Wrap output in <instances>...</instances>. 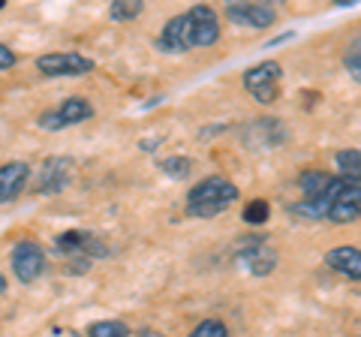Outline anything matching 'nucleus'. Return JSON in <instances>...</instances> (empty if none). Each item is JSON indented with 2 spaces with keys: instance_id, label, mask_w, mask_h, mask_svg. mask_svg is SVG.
<instances>
[{
  "instance_id": "obj_1",
  "label": "nucleus",
  "mask_w": 361,
  "mask_h": 337,
  "mask_svg": "<svg viewBox=\"0 0 361 337\" xmlns=\"http://www.w3.org/2000/svg\"><path fill=\"white\" fill-rule=\"evenodd\" d=\"M235 199H238V187L220 175H211L187 193V214L196 220H211V217L223 214Z\"/></svg>"
},
{
  "instance_id": "obj_2",
  "label": "nucleus",
  "mask_w": 361,
  "mask_h": 337,
  "mask_svg": "<svg viewBox=\"0 0 361 337\" xmlns=\"http://www.w3.org/2000/svg\"><path fill=\"white\" fill-rule=\"evenodd\" d=\"M54 253L70 259V271L73 274H85L94 259L109 256V244H103L97 235H90V232L70 229V232H63V235L54 238Z\"/></svg>"
},
{
  "instance_id": "obj_3",
  "label": "nucleus",
  "mask_w": 361,
  "mask_h": 337,
  "mask_svg": "<svg viewBox=\"0 0 361 337\" xmlns=\"http://www.w3.org/2000/svg\"><path fill=\"white\" fill-rule=\"evenodd\" d=\"M184 25V39H187V51L190 49H208L220 39V21L217 13L211 6H193L180 16Z\"/></svg>"
},
{
  "instance_id": "obj_4",
  "label": "nucleus",
  "mask_w": 361,
  "mask_h": 337,
  "mask_svg": "<svg viewBox=\"0 0 361 337\" xmlns=\"http://www.w3.org/2000/svg\"><path fill=\"white\" fill-rule=\"evenodd\" d=\"M280 75H283V66L277 61H262L244 73V87L256 103L271 106L280 97Z\"/></svg>"
},
{
  "instance_id": "obj_5",
  "label": "nucleus",
  "mask_w": 361,
  "mask_h": 337,
  "mask_svg": "<svg viewBox=\"0 0 361 337\" xmlns=\"http://www.w3.org/2000/svg\"><path fill=\"white\" fill-rule=\"evenodd\" d=\"M73 175H75V160L73 157H49V160L39 166L33 190H37L39 196H58V193H63V190L70 187Z\"/></svg>"
},
{
  "instance_id": "obj_6",
  "label": "nucleus",
  "mask_w": 361,
  "mask_h": 337,
  "mask_svg": "<svg viewBox=\"0 0 361 337\" xmlns=\"http://www.w3.org/2000/svg\"><path fill=\"white\" fill-rule=\"evenodd\" d=\"M37 70L49 78H75L94 70V61L75 51H51L37 58Z\"/></svg>"
},
{
  "instance_id": "obj_7",
  "label": "nucleus",
  "mask_w": 361,
  "mask_h": 337,
  "mask_svg": "<svg viewBox=\"0 0 361 337\" xmlns=\"http://www.w3.org/2000/svg\"><path fill=\"white\" fill-rule=\"evenodd\" d=\"M235 259H238L250 274L265 277V274L274 271L277 253H274V247L268 244V238H244V241H238Z\"/></svg>"
},
{
  "instance_id": "obj_8",
  "label": "nucleus",
  "mask_w": 361,
  "mask_h": 337,
  "mask_svg": "<svg viewBox=\"0 0 361 337\" xmlns=\"http://www.w3.org/2000/svg\"><path fill=\"white\" fill-rule=\"evenodd\" d=\"M45 271V253L37 241H18L13 247V274L21 283H33Z\"/></svg>"
},
{
  "instance_id": "obj_9",
  "label": "nucleus",
  "mask_w": 361,
  "mask_h": 337,
  "mask_svg": "<svg viewBox=\"0 0 361 337\" xmlns=\"http://www.w3.org/2000/svg\"><path fill=\"white\" fill-rule=\"evenodd\" d=\"M226 18L238 27H253V30H265L277 21V9L271 4H229L226 6Z\"/></svg>"
},
{
  "instance_id": "obj_10",
  "label": "nucleus",
  "mask_w": 361,
  "mask_h": 337,
  "mask_svg": "<svg viewBox=\"0 0 361 337\" xmlns=\"http://www.w3.org/2000/svg\"><path fill=\"white\" fill-rule=\"evenodd\" d=\"M244 142L250 145V148H259V151L277 148V145L286 142V127H283V121H277V118L250 121L244 127Z\"/></svg>"
},
{
  "instance_id": "obj_11",
  "label": "nucleus",
  "mask_w": 361,
  "mask_h": 337,
  "mask_svg": "<svg viewBox=\"0 0 361 337\" xmlns=\"http://www.w3.org/2000/svg\"><path fill=\"white\" fill-rule=\"evenodd\" d=\"M358 211H361V184H358V178H355V181H349L341 190V193L334 196L325 220H331V223H355L358 220Z\"/></svg>"
},
{
  "instance_id": "obj_12",
  "label": "nucleus",
  "mask_w": 361,
  "mask_h": 337,
  "mask_svg": "<svg viewBox=\"0 0 361 337\" xmlns=\"http://www.w3.org/2000/svg\"><path fill=\"white\" fill-rule=\"evenodd\" d=\"M30 181V166L27 163H6L0 166V205L4 202H13L16 196H21V190Z\"/></svg>"
},
{
  "instance_id": "obj_13",
  "label": "nucleus",
  "mask_w": 361,
  "mask_h": 337,
  "mask_svg": "<svg viewBox=\"0 0 361 337\" xmlns=\"http://www.w3.org/2000/svg\"><path fill=\"white\" fill-rule=\"evenodd\" d=\"M325 265L341 271L349 280H361V253L358 247H337V250L325 253Z\"/></svg>"
},
{
  "instance_id": "obj_14",
  "label": "nucleus",
  "mask_w": 361,
  "mask_h": 337,
  "mask_svg": "<svg viewBox=\"0 0 361 337\" xmlns=\"http://www.w3.org/2000/svg\"><path fill=\"white\" fill-rule=\"evenodd\" d=\"M157 51H166V54H180V51H187V42H184V25H180V16L175 18H169L166 21V27L163 33L157 37Z\"/></svg>"
},
{
  "instance_id": "obj_15",
  "label": "nucleus",
  "mask_w": 361,
  "mask_h": 337,
  "mask_svg": "<svg viewBox=\"0 0 361 337\" xmlns=\"http://www.w3.org/2000/svg\"><path fill=\"white\" fill-rule=\"evenodd\" d=\"M54 111H58V118H61V127H73V123H82L94 115V106H90L85 97H70Z\"/></svg>"
},
{
  "instance_id": "obj_16",
  "label": "nucleus",
  "mask_w": 361,
  "mask_h": 337,
  "mask_svg": "<svg viewBox=\"0 0 361 337\" xmlns=\"http://www.w3.org/2000/svg\"><path fill=\"white\" fill-rule=\"evenodd\" d=\"M329 181H331V175L319 172V168H307V172H301V178H298L304 199H316V196H322V193H325V187H329Z\"/></svg>"
},
{
  "instance_id": "obj_17",
  "label": "nucleus",
  "mask_w": 361,
  "mask_h": 337,
  "mask_svg": "<svg viewBox=\"0 0 361 337\" xmlns=\"http://www.w3.org/2000/svg\"><path fill=\"white\" fill-rule=\"evenodd\" d=\"M145 4H139V0H118V4L109 6V18L111 21H133L135 16H142Z\"/></svg>"
},
{
  "instance_id": "obj_18",
  "label": "nucleus",
  "mask_w": 361,
  "mask_h": 337,
  "mask_svg": "<svg viewBox=\"0 0 361 337\" xmlns=\"http://www.w3.org/2000/svg\"><path fill=\"white\" fill-rule=\"evenodd\" d=\"M87 337H130V329L121 319H106V322H94V325H90Z\"/></svg>"
},
{
  "instance_id": "obj_19",
  "label": "nucleus",
  "mask_w": 361,
  "mask_h": 337,
  "mask_svg": "<svg viewBox=\"0 0 361 337\" xmlns=\"http://www.w3.org/2000/svg\"><path fill=\"white\" fill-rule=\"evenodd\" d=\"M334 160H337V168L343 172V178H358V172H361V151L358 148L341 151Z\"/></svg>"
},
{
  "instance_id": "obj_20",
  "label": "nucleus",
  "mask_w": 361,
  "mask_h": 337,
  "mask_svg": "<svg viewBox=\"0 0 361 337\" xmlns=\"http://www.w3.org/2000/svg\"><path fill=\"white\" fill-rule=\"evenodd\" d=\"M160 172H166L169 178L180 181V178H187L190 172H193V160H190V157H169V160L160 163Z\"/></svg>"
},
{
  "instance_id": "obj_21",
  "label": "nucleus",
  "mask_w": 361,
  "mask_h": 337,
  "mask_svg": "<svg viewBox=\"0 0 361 337\" xmlns=\"http://www.w3.org/2000/svg\"><path fill=\"white\" fill-rule=\"evenodd\" d=\"M268 214H271L268 202L265 199H256V202H250V205L244 208V223H250V226H262V223L268 220Z\"/></svg>"
},
{
  "instance_id": "obj_22",
  "label": "nucleus",
  "mask_w": 361,
  "mask_h": 337,
  "mask_svg": "<svg viewBox=\"0 0 361 337\" xmlns=\"http://www.w3.org/2000/svg\"><path fill=\"white\" fill-rule=\"evenodd\" d=\"M190 337H229V329H226L220 319H205L190 331Z\"/></svg>"
},
{
  "instance_id": "obj_23",
  "label": "nucleus",
  "mask_w": 361,
  "mask_h": 337,
  "mask_svg": "<svg viewBox=\"0 0 361 337\" xmlns=\"http://www.w3.org/2000/svg\"><path fill=\"white\" fill-rule=\"evenodd\" d=\"M358 49H361V42L355 39L353 46L346 49V54H343V66L349 70V75H353V82H358V78H361V54H358Z\"/></svg>"
},
{
  "instance_id": "obj_24",
  "label": "nucleus",
  "mask_w": 361,
  "mask_h": 337,
  "mask_svg": "<svg viewBox=\"0 0 361 337\" xmlns=\"http://www.w3.org/2000/svg\"><path fill=\"white\" fill-rule=\"evenodd\" d=\"M16 61H18V58H16V51L0 42V70H9V66H16Z\"/></svg>"
},
{
  "instance_id": "obj_25",
  "label": "nucleus",
  "mask_w": 361,
  "mask_h": 337,
  "mask_svg": "<svg viewBox=\"0 0 361 337\" xmlns=\"http://www.w3.org/2000/svg\"><path fill=\"white\" fill-rule=\"evenodd\" d=\"M4 292H6V277L0 274V295H4Z\"/></svg>"
},
{
  "instance_id": "obj_26",
  "label": "nucleus",
  "mask_w": 361,
  "mask_h": 337,
  "mask_svg": "<svg viewBox=\"0 0 361 337\" xmlns=\"http://www.w3.org/2000/svg\"><path fill=\"white\" fill-rule=\"evenodd\" d=\"M142 337H163V334H154V331H148V329H145V331H142Z\"/></svg>"
},
{
  "instance_id": "obj_27",
  "label": "nucleus",
  "mask_w": 361,
  "mask_h": 337,
  "mask_svg": "<svg viewBox=\"0 0 361 337\" xmlns=\"http://www.w3.org/2000/svg\"><path fill=\"white\" fill-rule=\"evenodd\" d=\"M0 9H4V0H0Z\"/></svg>"
}]
</instances>
